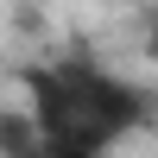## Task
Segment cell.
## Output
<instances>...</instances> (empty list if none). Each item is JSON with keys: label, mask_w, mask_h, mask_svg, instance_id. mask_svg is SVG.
<instances>
[{"label": "cell", "mask_w": 158, "mask_h": 158, "mask_svg": "<svg viewBox=\"0 0 158 158\" xmlns=\"http://www.w3.org/2000/svg\"><path fill=\"white\" fill-rule=\"evenodd\" d=\"M19 82H25V114L44 133V146L70 152V158H108L120 139L152 127V114H158L152 89H139L133 76L95 63L89 51H63L51 63H25Z\"/></svg>", "instance_id": "1"}, {"label": "cell", "mask_w": 158, "mask_h": 158, "mask_svg": "<svg viewBox=\"0 0 158 158\" xmlns=\"http://www.w3.org/2000/svg\"><path fill=\"white\" fill-rule=\"evenodd\" d=\"M146 25H152V38H158V6H152V19H146Z\"/></svg>", "instance_id": "3"}, {"label": "cell", "mask_w": 158, "mask_h": 158, "mask_svg": "<svg viewBox=\"0 0 158 158\" xmlns=\"http://www.w3.org/2000/svg\"><path fill=\"white\" fill-rule=\"evenodd\" d=\"M44 133L32 127V114H13V108H0V158H44Z\"/></svg>", "instance_id": "2"}]
</instances>
